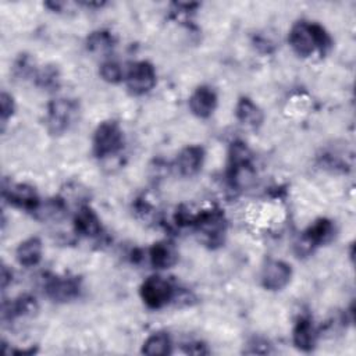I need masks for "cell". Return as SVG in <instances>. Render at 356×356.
<instances>
[{
  "mask_svg": "<svg viewBox=\"0 0 356 356\" xmlns=\"http://www.w3.org/2000/svg\"><path fill=\"white\" fill-rule=\"evenodd\" d=\"M111 44H113V39L107 32H95L88 39V48L91 50L103 52L104 49H109Z\"/></svg>",
  "mask_w": 356,
  "mask_h": 356,
  "instance_id": "obj_20",
  "label": "cell"
},
{
  "mask_svg": "<svg viewBox=\"0 0 356 356\" xmlns=\"http://www.w3.org/2000/svg\"><path fill=\"white\" fill-rule=\"evenodd\" d=\"M291 280V268L281 261L269 262L262 272V284L266 290H283Z\"/></svg>",
  "mask_w": 356,
  "mask_h": 356,
  "instance_id": "obj_6",
  "label": "cell"
},
{
  "mask_svg": "<svg viewBox=\"0 0 356 356\" xmlns=\"http://www.w3.org/2000/svg\"><path fill=\"white\" fill-rule=\"evenodd\" d=\"M0 104H2V120H3V124H6V120L13 114V110H15V103H13L12 96H9L6 92H3Z\"/></svg>",
  "mask_w": 356,
  "mask_h": 356,
  "instance_id": "obj_21",
  "label": "cell"
},
{
  "mask_svg": "<svg viewBox=\"0 0 356 356\" xmlns=\"http://www.w3.org/2000/svg\"><path fill=\"white\" fill-rule=\"evenodd\" d=\"M42 243L38 238H30L17 248V261L21 266L32 268L41 262Z\"/></svg>",
  "mask_w": 356,
  "mask_h": 356,
  "instance_id": "obj_13",
  "label": "cell"
},
{
  "mask_svg": "<svg viewBox=\"0 0 356 356\" xmlns=\"http://www.w3.org/2000/svg\"><path fill=\"white\" fill-rule=\"evenodd\" d=\"M48 295L59 302L75 298L79 292L78 284L71 279H55L48 284Z\"/></svg>",
  "mask_w": 356,
  "mask_h": 356,
  "instance_id": "obj_11",
  "label": "cell"
},
{
  "mask_svg": "<svg viewBox=\"0 0 356 356\" xmlns=\"http://www.w3.org/2000/svg\"><path fill=\"white\" fill-rule=\"evenodd\" d=\"M173 294L174 291L171 284L158 276L149 277L141 287V297L152 309H159L167 305L171 301Z\"/></svg>",
  "mask_w": 356,
  "mask_h": 356,
  "instance_id": "obj_3",
  "label": "cell"
},
{
  "mask_svg": "<svg viewBox=\"0 0 356 356\" xmlns=\"http://www.w3.org/2000/svg\"><path fill=\"white\" fill-rule=\"evenodd\" d=\"M142 353L149 356H165L171 353V339L166 332L152 334L144 344Z\"/></svg>",
  "mask_w": 356,
  "mask_h": 356,
  "instance_id": "obj_17",
  "label": "cell"
},
{
  "mask_svg": "<svg viewBox=\"0 0 356 356\" xmlns=\"http://www.w3.org/2000/svg\"><path fill=\"white\" fill-rule=\"evenodd\" d=\"M332 234H334L332 223L330 220L321 218L309 227V229L305 232L303 241L308 244L309 248L317 247L327 243L332 236Z\"/></svg>",
  "mask_w": 356,
  "mask_h": 356,
  "instance_id": "obj_10",
  "label": "cell"
},
{
  "mask_svg": "<svg viewBox=\"0 0 356 356\" xmlns=\"http://www.w3.org/2000/svg\"><path fill=\"white\" fill-rule=\"evenodd\" d=\"M123 131L114 122L102 123L93 138V151L97 158H106L117 153L123 148Z\"/></svg>",
  "mask_w": 356,
  "mask_h": 356,
  "instance_id": "obj_2",
  "label": "cell"
},
{
  "mask_svg": "<svg viewBox=\"0 0 356 356\" xmlns=\"http://www.w3.org/2000/svg\"><path fill=\"white\" fill-rule=\"evenodd\" d=\"M9 199L12 203L26 207V209H35L38 206V195L35 189L30 185H16L10 189Z\"/></svg>",
  "mask_w": 356,
  "mask_h": 356,
  "instance_id": "obj_18",
  "label": "cell"
},
{
  "mask_svg": "<svg viewBox=\"0 0 356 356\" xmlns=\"http://www.w3.org/2000/svg\"><path fill=\"white\" fill-rule=\"evenodd\" d=\"M316 342L315 328L308 319H301L294 328V344L302 350L313 349Z\"/></svg>",
  "mask_w": 356,
  "mask_h": 356,
  "instance_id": "obj_16",
  "label": "cell"
},
{
  "mask_svg": "<svg viewBox=\"0 0 356 356\" xmlns=\"http://www.w3.org/2000/svg\"><path fill=\"white\" fill-rule=\"evenodd\" d=\"M77 107L68 99H56L49 106L48 126L50 133L60 134L68 129Z\"/></svg>",
  "mask_w": 356,
  "mask_h": 356,
  "instance_id": "obj_5",
  "label": "cell"
},
{
  "mask_svg": "<svg viewBox=\"0 0 356 356\" xmlns=\"http://www.w3.org/2000/svg\"><path fill=\"white\" fill-rule=\"evenodd\" d=\"M290 44L299 56L308 57L317 49L323 52L330 48L331 41L320 26L298 23L290 32Z\"/></svg>",
  "mask_w": 356,
  "mask_h": 356,
  "instance_id": "obj_1",
  "label": "cell"
},
{
  "mask_svg": "<svg viewBox=\"0 0 356 356\" xmlns=\"http://www.w3.org/2000/svg\"><path fill=\"white\" fill-rule=\"evenodd\" d=\"M74 224H75V231L85 236H95L102 229L97 216L89 207H82L77 213Z\"/></svg>",
  "mask_w": 356,
  "mask_h": 356,
  "instance_id": "obj_12",
  "label": "cell"
},
{
  "mask_svg": "<svg viewBox=\"0 0 356 356\" xmlns=\"http://www.w3.org/2000/svg\"><path fill=\"white\" fill-rule=\"evenodd\" d=\"M127 86L135 95H144L156 85V71L148 62L133 64L127 73Z\"/></svg>",
  "mask_w": 356,
  "mask_h": 356,
  "instance_id": "obj_4",
  "label": "cell"
},
{
  "mask_svg": "<svg viewBox=\"0 0 356 356\" xmlns=\"http://www.w3.org/2000/svg\"><path fill=\"white\" fill-rule=\"evenodd\" d=\"M203 149L200 147H188L177 158V169L182 176L196 174L203 165Z\"/></svg>",
  "mask_w": 356,
  "mask_h": 356,
  "instance_id": "obj_9",
  "label": "cell"
},
{
  "mask_svg": "<svg viewBox=\"0 0 356 356\" xmlns=\"http://www.w3.org/2000/svg\"><path fill=\"white\" fill-rule=\"evenodd\" d=\"M195 224L198 231L212 244L218 243L225 231V218L220 212H206L196 218Z\"/></svg>",
  "mask_w": 356,
  "mask_h": 356,
  "instance_id": "obj_7",
  "label": "cell"
},
{
  "mask_svg": "<svg viewBox=\"0 0 356 356\" xmlns=\"http://www.w3.org/2000/svg\"><path fill=\"white\" fill-rule=\"evenodd\" d=\"M100 75L104 81L115 84V82H120L122 78L124 77V73L122 70V67L118 66L114 62H107L104 64H102L100 67Z\"/></svg>",
  "mask_w": 356,
  "mask_h": 356,
  "instance_id": "obj_19",
  "label": "cell"
},
{
  "mask_svg": "<svg viewBox=\"0 0 356 356\" xmlns=\"http://www.w3.org/2000/svg\"><path fill=\"white\" fill-rule=\"evenodd\" d=\"M217 106V96L213 89L207 86L198 88L189 97V109L192 113L200 118L212 115Z\"/></svg>",
  "mask_w": 356,
  "mask_h": 356,
  "instance_id": "obj_8",
  "label": "cell"
},
{
  "mask_svg": "<svg viewBox=\"0 0 356 356\" xmlns=\"http://www.w3.org/2000/svg\"><path fill=\"white\" fill-rule=\"evenodd\" d=\"M177 261V254L173 245L167 243L155 244L151 250V262L156 269H169Z\"/></svg>",
  "mask_w": 356,
  "mask_h": 356,
  "instance_id": "obj_15",
  "label": "cell"
},
{
  "mask_svg": "<svg viewBox=\"0 0 356 356\" xmlns=\"http://www.w3.org/2000/svg\"><path fill=\"white\" fill-rule=\"evenodd\" d=\"M236 117H238V120L243 124L254 129L259 127L263 122V114L261 109L247 97L238 102V106H236Z\"/></svg>",
  "mask_w": 356,
  "mask_h": 356,
  "instance_id": "obj_14",
  "label": "cell"
}]
</instances>
